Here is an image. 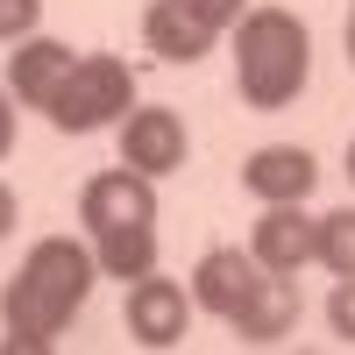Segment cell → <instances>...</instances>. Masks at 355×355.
I'll list each match as a JSON object with an SVG mask.
<instances>
[{
	"label": "cell",
	"instance_id": "6da1fadb",
	"mask_svg": "<svg viewBox=\"0 0 355 355\" xmlns=\"http://www.w3.org/2000/svg\"><path fill=\"white\" fill-rule=\"evenodd\" d=\"M100 284V263H93V242H71V234H43L36 249L21 256V270L0 291V348L8 355H50L57 334L78 320V306L93 299Z\"/></svg>",
	"mask_w": 355,
	"mask_h": 355
},
{
	"label": "cell",
	"instance_id": "7a4b0ae2",
	"mask_svg": "<svg viewBox=\"0 0 355 355\" xmlns=\"http://www.w3.org/2000/svg\"><path fill=\"white\" fill-rule=\"evenodd\" d=\"M313 78V36L291 8H249L234 21V93L256 114H277Z\"/></svg>",
	"mask_w": 355,
	"mask_h": 355
},
{
	"label": "cell",
	"instance_id": "3957f363",
	"mask_svg": "<svg viewBox=\"0 0 355 355\" xmlns=\"http://www.w3.org/2000/svg\"><path fill=\"white\" fill-rule=\"evenodd\" d=\"M128 114H135V71L121 64V57L93 50V57L71 64L64 85H57V100L43 107V121L64 128V135H100V128H121Z\"/></svg>",
	"mask_w": 355,
	"mask_h": 355
},
{
	"label": "cell",
	"instance_id": "277c9868",
	"mask_svg": "<svg viewBox=\"0 0 355 355\" xmlns=\"http://www.w3.org/2000/svg\"><path fill=\"white\" fill-rule=\"evenodd\" d=\"M78 220H85V234H100V227H157V178H142L135 164L93 171L85 192H78Z\"/></svg>",
	"mask_w": 355,
	"mask_h": 355
},
{
	"label": "cell",
	"instance_id": "5b68a950",
	"mask_svg": "<svg viewBox=\"0 0 355 355\" xmlns=\"http://www.w3.org/2000/svg\"><path fill=\"white\" fill-rule=\"evenodd\" d=\"M121 320H128V334H135L142 348H178V341H185V327H192V291L150 270V277L128 284Z\"/></svg>",
	"mask_w": 355,
	"mask_h": 355
},
{
	"label": "cell",
	"instance_id": "8992f818",
	"mask_svg": "<svg viewBox=\"0 0 355 355\" xmlns=\"http://www.w3.org/2000/svg\"><path fill=\"white\" fill-rule=\"evenodd\" d=\"M185 121H178L171 107H135L128 121H121V164H135L142 178H171V171H185Z\"/></svg>",
	"mask_w": 355,
	"mask_h": 355
},
{
	"label": "cell",
	"instance_id": "52a82bcc",
	"mask_svg": "<svg viewBox=\"0 0 355 355\" xmlns=\"http://www.w3.org/2000/svg\"><path fill=\"white\" fill-rule=\"evenodd\" d=\"M263 284V263L249 249H206L199 270H192V306L214 313V320H234L249 306V291Z\"/></svg>",
	"mask_w": 355,
	"mask_h": 355
},
{
	"label": "cell",
	"instance_id": "ba28073f",
	"mask_svg": "<svg viewBox=\"0 0 355 355\" xmlns=\"http://www.w3.org/2000/svg\"><path fill=\"white\" fill-rule=\"evenodd\" d=\"M313 214H306V199H284V206H263V220L249 234V256L263 263V270H277V277H299V263H313Z\"/></svg>",
	"mask_w": 355,
	"mask_h": 355
},
{
	"label": "cell",
	"instance_id": "9c48e42d",
	"mask_svg": "<svg viewBox=\"0 0 355 355\" xmlns=\"http://www.w3.org/2000/svg\"><path fill=\"white\" fill-rule=\"evenodd\" d=\"M313 185H320V164H313V150H299V142H263V150L242 164V192L263 199V206L306 199Z\"/></svg>",
	"mask_w": 355,
	"mask_h": 355
},
{
	"label": "cell",
	"instance_id": "30bf717a",
	"mask_svg": "<svg viewBox=\"0 0 355 355\" xmlns=\"http://www.w3.org/2000/svg\"><path fill=\"white\" fill-rule=\"evenodd\" d=\"M71 43H57V36H21L15 50H8V93L21 100V107H50L57 100V85L71 78Z\"/></svg>",
	"mask_w": 355,
	"mask_h": 355
},
{
	"label": "cell",
	"instance_id": "8fae6325",
	"mask_svg": "<svg viewBox=\"0 0 355 355\" xmlns=\"http://www.w3.org/2000/svg\"><path fill=\"white\" fill-rule=\"evenodd\" d=\"M299 313H306L299 284H291V277H277V270H263V284L249 291V306L234 313L227 327H234V341H249V348H270V341H284L291 327H299Z\"/></svg>",
	"mask_w": 355,
	"mask_h": 355
},
{
	"label": "cell",
	"instance_id": "7c38bea8",
	"mask_svg": "<svg viewBox=\"0 0 355 355\" xmlns=\"http://www.w3.org/2000/svg\"><path fill=\"white\" fill-rule=\"evenodd\" d=\"M142 43H150L164 64H199V57L214 50V28H206L185 0H150V8H142Z\"/></svg>",
	"mask_w": 355,
	"mask_h": 355
},
{
	"label": "cell",
	"instance_id": "4fadbf2b",
	"mask_svg": "<svg viewBox=\"0 0 355 355\" xmlns=\"http://www.w3.org/2000/svg\"><path fill=\"white\" fill-rule=\"evenodd\" d=\"M93 242V263H100V277H150L157 270V227H100V234H85Z\"/></svg>",
	"mask_w": 355,
	"mask_h": 355
},
{
	"label": "cell",
	"instance_id": "5bb4252c",
	"mask_svg": "<svg viewBox=\"0 0 355 355\" xmlns=\"http://www.w3.org/2000/svg\"><path fill=\"white\" fill-rule=\"evenodd\" d=\"M313 263H320L327 277H355V206L320 214V227H313Z\"/></svg>",
	"mask_w": 355,
	"mask_h": 355
},
{
	"label": "cell",
	"instance_id": "9a60e30c",
	"mask_svg": "<svg viewBox=\"0 0 355 355\" xmlns=\"http://www.w3.org/2000/svg\"><path fill=\"white\" fill-rule=\"evenodd\" d=\"M327 327H334V341L355 348V277H334V291H327Z\"/></svg>",
	"mask_w": 355,
	"mask_h": 355
},
{
	"label": "cell",
	"instance_id": "2e32d148",
	"mask_svg": "<svg viewBox=\"0 0 355 355\" xmlns=\"http://www.w3.org/2000/svg\"><path fill=\"white\" fill-rule=\"evenodd\" d=\"M36 21H43V0H0V43L36 36Z\"/></svg>",
	"mask_w": 355,
	"mask_h": 355
},
{
	"label": "cell",
	"instance_id": "e0dca14e",
	"mask_svg": "<svg viewBox=\"0 0 355 355\" xmlns=\"http://www.w3.org/2000/svg\"><path fill=\"white\" fill-rule=\"evenodd\" d=\"M185 8H192L206 28H214V36H220V28H234V21L249 15V0H185Z\"/></svg>",
	"mask_w": 355,
	"mask_h": 355
},
{
	"label": "cell",
	"instance_id": "ac0fdd59",
	"mask_svg": "<svg viewBox=\"0 0 355 355\" xmlns=\"http://www.w3.org/2000/svg\"><path fill=\"white\" fill-rule=\"evenodd\" d=\"M8 150H15V93L0 85V157H8Z\"/></svg>",
	"mask_w": 355,
	"mask_h": 355
},
{
	"label": "cell",
	"instance_id": "d6986e66",
	"mask_svg": "<svg viewBox=\"0 0 355 355\" xmlns=\"http://www.w3.org/2000/svg\"><path fill=\"white\" fill-rule=\"evenodd\" d=\"M15 214H21V206H15V192L0 185V242H8V234H15Z\"/></svg>",
	"mask_w": 355,
	"mask_h": 355
},
{
	"label": "cell",
	"instance_id": "ffe728a7",
	"mask_svg": "<svg viewBox=\"0 0 355 355\" xmlns=\"http://www.w3.org/2000/svg\"><path fill=\"white\" fill-rule=\"evenodd\" d=\"M348 64H355V8H348Z\"/></svg>",
	"mask_w": 355,
	"mask_h": 355
},
{
	"label": "cell",
	"instance_id": "44dd1931",
	"mask_svg": "<svg viewBox=\"0 0 355 355\" xmlns=\"http://www.w3.org/2000/svg\"><path fill=\"white\" fill-rule=\"evenodd\" d=\"M348 178H355V142H348Z\"/></svg>",
	"mask_w": 355,
	"mask_h": 355
}]
</instances>
